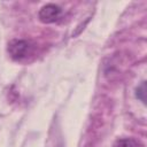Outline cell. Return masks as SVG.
Returning a JSON list of instances; mask_svg holds the SVG:
<instances>
[{
  "label": "cell",
  "instance_id": "6da1fadb",
  "mask_svg": "<svg viewBox=\"0 0 147 147\" xmlns=\"http://www.w3.org/2000/svg\"><path fill=\"white\" fill-rule=\"evenodd\" d=\"M8 54L15 61H21L25 59L32 51V46L30 41L24 39H13L8 42L7 46Z\"/></svg>",
  "mask_w": 147,
  "mask_h": 147
},
{
  "label": "cell",
  "instance_id": "7a4b0ae2",
  "mask_svg": "<svg viewBox=\"0 0 147 147\" xmlns=\"http://www.w3.org/2000/svg\"><path fill=\"white\" fill-rule=\"evenodd\" d=\"M62 15V9L54 3H47L42 6L38 13L39 20L45 24H51L56 22Z\"/></svg>",
  "mask_w": 147,
  "mask_h": 147
},
{
  "label": "cell",
  "instance_id": "3957f363",
  "mask_svg": "<svg viewBox=\"0 0 147 147\" xmlns=\"http://www.w3.org/2000/svg\"><path fill=\"white\" fill-rule=\"evenodd\" d=\"M138 146H139V144L134 139L122 138V139H117L113 147H138Z\"/></svg>",
  "mask_w": 147,
  "mask_h": 147
},
{
  "label": "cell",
  "instance_id": "277c9868",
  "mask_svg": "<svg viewBox=\"0 0 147 147\" xmlns=\"http://www.w3.org/2000/svg\"><path fill=\"white\" fill-rule=\"evenodd\" d=\"M145 94H146V84L142 83L140 86H138V88H137V91H136V95H137V98L140 99L144 103H146V96H145Z\"/></svg>",
  "mask_w": 147,
  "mask_h": 147
}]
</instances>
